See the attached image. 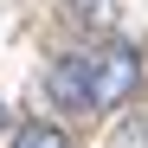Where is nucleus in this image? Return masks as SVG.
<instances>
[{"label":"nucleus","mask_w":148,"mask_h":148,"mask_svg":"<svg viewBox=\"0 0 148 148\" xmlns=\"http://www.w3.org/2000/svg\"><path fill=\"white\" fill-rule=\"evenodd\" d=\"M45 90L58 110H90V58H58L45 71Z\"/></svg>","instance_id":"f03ea898"},{"label":"nucleus","mask_w":148,"mask_h":148,"mask_svg":"<svg viewBox=\"0 0 148 148\" xmlns=\"http://www.w3.org/2000/svg\"><path fill=\"white\" fill-rule=\"evenodd\" d=\"M110 148H148V116H122V129L110 135Z\"/></svg>","instance_id":"20e7f679"},{"label":"nucleus","mask_w":148,"mask_h":148,"mask_svg":"<svg viewBox=\"0 0 148 148\" xmlns=\"http://www.w3.org/2000/svg\"><path fill=\"white\" fill-rule=\"evenodd\" d=\"M13 148H71L64 129H52V122H26V129L13 135Z\"/></svg>","instance_id":"7ed1b4c3"},{"label":"nucleus","mask_w":148,"mask_h":148,"mask_svg":"<svg viewBox=\"0 0 148 148\" xmlns=\"http://www.w3.org/2000/svg\"><path fill=\"white\" fill-rule=\"evenodd\" d=\"M0 122H7V103H0Z\"/></svg>","instance_id":"39448f33"},{"label":"nucleus","mask_w":148,"mask_h":148,"mask_svg":"<svg viewBox=\"0 0 148 148\" xmlns=\"http://www.w3.org/2000/svg\"><path fill=\"white\" fill-rule=\"evenodd\" d=\"M135 84H142L135 45H103L90 58V110H116L122 97H135Z\"/></svg>","instance_id":"f257e3e1"}]
</instances>
